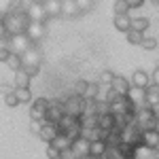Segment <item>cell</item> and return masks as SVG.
<instances>
[{
    "label": "cell",
    "instance_id": "cell-1",
    "mask_svg": "<svg viewBox=\"0 0 159 159\" xmlns=\"http://www.w3.org/2000/svg\"><path fill=\"white\" fill-rule=\"evenodd\" d=\"M30 24H32V19H30L28 11L17 13V15H9V13L4 11V13H2V17H0V25L7 28V32L13 34V36H17V34H25L28 28H30Z\"/></svg>",
    "mask_w": 159,
    "mask_h": 159
},
{
    "label": "cell",
    "instance_id": "cell-2",
    "mask_svg": "<svg viewBox=\"0 0 159 159\" xmlns=\"http://www.w3.org/2000/svg\"><path fill=\"white\" fill-rule=\"evenodd\" d=\"M64 108H66V115H72V117H83L85 115V98L76 96L70 91L68 98H64Z\"/></svg>",
    "mask_w": 159,
    "mask_h": 159
},
{
    "label": "cell",
    "instance_id": "cell-3",
    "mask_svg": "<svg viewBox=\"0 0 159 159\" xmlns=\"http://www.w3.org/2000/svg\"><path fill=\"white\" fill-rule=\"evenodd\" d=\"M51 100L47 98H36L30 104V119L32 121H47V110H49Z\"/></svg>",
    "mask_w": 159,
    "mask_h": 159
},
{
    "label": "cell",
    "instance_id": "cell-4",
    "mask_svg": "<svg viewBox=\"0 0 159 159\" xmlns=\"http://www.w3.org/2000/svg\"><path fill=\"white\" fill-rule=\"evenodd\" d=\"M110 112L112 115H129V112H134V102L129 100V96H117V100L110 102Z\"/></svg>",
    "mask_w": 159,
    "mask_h": 159
},
{
    "label": "cell",
    "instance_id": "cell-5",
    "mask_svg": "<svg viewBox=\"0 0 159 159\" xmlns=\"http://www.w3.org/2000/svg\"><path fill=\"white\" fill-rule=\"evenodd\" d=\"M28 15H30V19L32 21H43V24H47L49 21V15H47V9H45V4L43 2H36V0H32L30 4H28Z\"/></svg>",
    "mask_w": 159,
    "mask_h": 159
},
{
    "label": "cell",
    "instance_id": "cell-6",
    "mask_svg": "<svg viewBox=\"0 0 159 159\" xmlns=\"http://www.w3.org/2000/svg\"><path fill=\"white\" fill-rule=\"evenodd\" d=\"M66 115V108H64V100H51L49 110H47V121L49 123H60Z\"/></svg>",
    "mask_w": 159,
    "mask_h": 159
},
{
    "label": "cell",
    "instance_id": "cell-7",
    "mask_svg": "<svg viewBox=\"0 0 159 159\" xmlns=\"http://www.w3.org/2000/svg\"><path fill=\"white\" fill-rule=\"evenodd\" d=\"M60 127H57V123H49L45 121V125H43V129H40V134H38V138L43 140V142H47V144H51L57 136H60Z\"/></svg>",
    "mask_w": 159,
    "mask_h": 159
},
{
    "label": "cell",
    "instance_id": "cell-8",
    "mask_svg": "<svg viewBox=\"0 0 159 159\" xmlns=\"http://www.w3.org/2000/svg\"><path fill=\"white\" fill-rule=\"evenodd\" d=\"M21 57H24V66H40V61H43V53H40V47H38L36 43L30 47V49L21 53Z\"/></svg>",
    "mask_w": 159,
    "mask_h": 159
},
{
    "label": "cell",
    "instance_id": "cell-9",
    "mask_svg": "<svg viewBox=\"0 0 159 159\" xmlns=\"http://www.w3.org/2000/svg\"><path fill=\"white\" fill-rule=\"evenodd\" d=\"M25 34L30 36L32 43H36V45H38V43L45 38V34H47V24H43V21H32Z\"/></svg>",
    "mask_w": 159,
    "mask_h": 159
},
{
    "label": "cell",
    "instance_id": "cell-10",
    "mask_svg": "<svg viewBox=\"0 0 159 159\" xmlns=\"http://www.w3.org/2000/svg\"><path fill=\"white\" fill-rule=\"evenodd\" d=\"M32 45H34V43L30 40L28 34H17V36H13V40H11V51L13 53H25Z\"/></svg>",
    "mask_w": 159,
    "mask_h": 159
},
{
    "label": "cell",
    "instance_id": "cell-11",
    "mask_svg": "<svg viewBox=\"0 0 159 159\" xmlns=\"http://www.w3.org/2000/svg\"><path fill=\"white\" fill-rule=\"evenodd\" d=\"M132 79H125L121 74H117L115 76V81H112V89L119 93V96H129V91H132Z\"/></svg>",
    "mask_w": 159,
    "mask_h": 159
},
{
    "label": "cell",
    "instance_id": "cell-12",
    "mask_svg": "<svg viewBox=\"0 0 159 159\" xmlns=\"http://www.w3.org/2000/svg\"><path fill=\"white\" fill-rule=\"evenodd\" d=\"M129 100L134 102V106H140V108H147V89H142V87H132V91H129Z\"/></svg>",
    "mask_w": 159,
    "mask_h": 159
},
{
    "label": "cell",
    "instance_id": "cell-13",
    "mask_svg": "<svg viewBox=\"0 0 159 159\" xmlns=\"http://www.w3.org/2000/svg\"><path fill=\"white\" fill-rule=\"evenodd\" d=\"M72 148H74V153L79 155V159H81V157H89L91 142H89L87 138H83V136H81V138H76V140L72 142Z\"/></svg>",
    "mask_w": 159,
    "mask_h": 159
},
{
    "label": "cell",
    "instance_id": "cell-14",
    "mask_svg": "<svg viewBox=\"0 0 159 159\" xmlns=\"http://www.w3.org/2000/svg\"><path fill=\"white\" fill-rule=\"evenodd\" d=\"M108 151V142L106 140H96L91 142V148H89V157L91 159H102Z\"/></svg>",
    "mask_w": 159,
    "mask_h": 159
},
{
    "label": "cell",
    "instance_id": "cell-15",
    "mask_svg": "<svg viewBox=\"0 0 159 159\" xmlns=\"http://www.w3.org/2000/svg\"><path fill=\"white\" fill-rule=\"evenodd\" d=\"M132 19H134V17H129V13H127V15H115L112 24H115V28H117L119 32L127 34V32L132 30Z\"/></svg>",
    "mask_w": 159,
    "mask_h": 159
},
{
    "label": "cell",
    "instance_id": "cell-16",
    "mask_svg": "<svg viewBox=\"0 0 159 159\" xmlns=\"http://www.w3.org/2000/svg\"><path fill=\"white\" fill-rule=\"evenodd\" d=\"M45 9H47L49 19L60 17V15H64V0H47L45 2Z\"/></svg>",
    "mask_w": 159,
    "mask_h": 159
},
{
    "label": "cell",
    "instance_id": "cell-17",
    "mask_svg": "<svg viewBox=\"0 0 159 159\" xmlns=\"http://www.w3.org/2000/svg\"><path fill=\"white\" fill-rule=\"evenodd\" d=\"M151 83H153V81H151V74L144 72V70H136V72L132 74V85H134V87H142V89H147Z\"/></svg>",
    "mask_w": 159,
    "mask_h": 159
},
{
    "label": "cell",
    "instance_id": "cell-18",
    "mask_svg": "<svg viewBox=\"0 0 159 159\" xmlns=\"http://www.w3.org/2000/svg\"><path fill=\"white\" fill-rule=\"evenodd\" d=\"M81 15H83V11L76 0H64V17L72 19V17H81Z\"/></svg>",
    "mask_w": 159,
    "mask_h": 159
},
{
    "label": "cell",
    "instance_id": "cell-19",
    "mask_svg": "<svg viewBox=\"0 0 159 159\" xmlns=\"http://www.w3.org/2000/svg\"><path fill=\"white\" fill-rule=\"evenodd\" d=\"M142 144L148 148H157L159 144V129H144L142 132Z\"/></svg>",
    "mask_w": 159,
    "mask_h": 159
},
{
    "label": "cell",
    "instance_id": "cell-20",
    "mask_svg": "<svg viewBox=\"0 0 159 159\" xmlns=\"http://www.w3.org/2000/svg\"><path fill=\"white\" fill-rule=\"evenodd\" d=\"M115 125H117V117L112 112H108V115H98V127L100 129L110 132V129H115Z\"/></svg>",
    "mask_w": 159,
    "mask_h": 159
},
{
    "label": "cell",
    "instance_id": "cell-21",
    "mask_svg": "<svg viewBox=\"0 0 159 159\" xmlns=\"http://www.w3.org/2000/svg\"><path fill=\"white\" fill-rule=\"evenodd\" d=\"M147 104H148V108L159 106V85H155V83H151L147 87Z\"/></svg>",
    "mask_w": 159,
    "mask_h": 159
},
{
    "label": "cell",
    "instance_id": "cell-22",
    "mask_svg": "<svg viewBox=\"0 0 159 159\" xmlns=\"http://www.w3.org/2000/svg\"><path fill=\"white\" fill-rule=\"evenodd\" d=\"M30 81H32V76L25 72L24 68L17 70V72H13V85L15 87H30Z\"/></svg>",
    "mask_w": 159,
    "mask_h": 159
},
{
    "label": "cell",
    "instance_id": "cell-23",
    "mask_svg": "<svg viewBox=\"0 0 159 159\" xmlns=\"http://www.w3.org/2000/svg\"><path fill=\"white\" fill-rule=\"evenodd\" d=\"M4 66H7V68H11L13 72L21 70V68H24V57H21V53H11V57L7 60Z\"/></svg>",
    "mask_w": 159,
    "mask_h": 159
},
{
    "label": "cell",
    "instance_id": "cell-24",
    "mask_svg": "<svg viewBox=\"0 0 159 159\" xmlns=\"http://www.w3.org/2000/svg\"><path fill=\"white\" fill-rule=\"evenodd\" d=\"M25 9H28L25 0H9V4H7V13H9V15H17V13H24Z\"/></svg>",
    "mask_w": 159,
    "mask_h": 159
},
{
    "label": "cell",
    "instance_id": "cell-25",
    "mask_svg": "<svg viewBox=\"0 0 159 159\" xmlns=\"http://www.w3.org/2000/svg\"><path fill=\"white\" fill-rule=\"evenodd\" d=\"M155 157H157L155 148H148L144 144H138L136 147V157L134 159H155Z\"/></svg>",
    "mask_w": 159,
    "mask_h": 159
},
{
    "label": "cell",
    "instance_id": "cell-26",
    "mask_svg": "<svg viewBox=\"0 0 159 159\" xmlns=\"http://www.w3.org/2000/svg\"><path fill=\"white\" fill-rule=\"evenodd\" d=\"M15 93H17V98H19L21 104L34 102V100H32V91H30V87H15Z\"/></svg>",
    "mask_w": 159,
    "mask_h": 159
},
{
    "label": "cell",
    "instance_id": "cell-27",
    "mask_svg": "<svg viewBox=\"0 0 159 159\" xmlns=\"http://www.w3.org/2000/svg\"><path fill=\"white\" fill-rule=\"evenodd\" d=\"M100 91H102L100 83H89V87H87V91H85V100H98Z\"/></svg>",
    "mask_w": 159,
    "mask_h": 159
},
{
    "label": "cell",
    "instance_id": "cell-28",
    "mask_svg": "<svg viewBox=\"0 0 159 159\" xmlns=\"http://www.w3.org/2000/svg\"><path fill=\"white\" fill-rule=\"evenodd\" d=\"M125 38H127V43H129V45H142V40H144V32L129 30V32L125 34Z\"/></svg>",
    "mask_w": 159,
    "mask_h": 159
},
{
    "label": "cell",
    "instance_id": "cell-29",
    "mask_svg": "<svg viewBox=\"0 0 159 159\" xmlns=\"http://www.w3.org/2000/svg\"><path fill=\"white\" fill-rule=\"evenodd\" d=\"M51 144H55V147L60 148V151H66V148L72 147V140H70V138H68L66 134H60L57 138H55V140H53V142H51Z\"/></svg>",
    "mask_w": 159,
    "mask_h": 159
},
{
    "label": "cell",
    "instance_id": "cell-30",
    "mask_svg": "<svg viewBox=\"0 0 159 159\" xmlns=\"http://www.w3.org/2000/svg\"><path fill=\"white\" fill-rule=\"evenodd\" d=\"M87 87H89V81H85V79H79V81H76V83L72 85V93L81 96V98H85Z\"/></svg>",
    "mask_w": 159,
    "mask_h": 159
},
{
    "label": "cell",
    "instance_id": "cell-31",
    "mask_svg": "<svg viewBox=\"0 0 159 159\" xmlns=\"http://www.w3.org/2000/svg\"><path fill=\"white\" fill-rule=\"evenodd\" d=\"M132 30L147 32V30H148V19H147V17H134V19H132Z\"/></svg>",
    "mask_w": 159,
    "mask_h": 159
},
{
    "label": "cell",
    "instance_id": "cell-32",
    "mask_svg": "<svg viewBox=\"0 0 159 159\" xmlns=\"http://www.w3.org/2000/svg\"><path fill=\"white\" fill-rule=\"evenodd\" d=\"M115 76H117V74L115 72H110V70H102V72H100V85H106V87H112V81H115Z\"/></svg>",
    "mask_w": 159,
    "mask_h": 159
},
{
    "label": "cell",
    "instance_id": "cell-33",
    "mask_svg": "<svg viewBox=\"0 0 159 159\" xmlns=\"http://www.w3.org/2000/svg\"><path fill=\"white\" fill-rule=\"evenodd\" d=\"M115 15H127V13L132 11L129 9V4H127V0H115Z\"/></svg>",
    "mask_w": 159,
    "mask_h": 159
},
{
    "label": "cell",
    "instance_id": "cell-34",
    "mask_svg": "<svg viewBox=\"0 0 159 159\" xmlns=\"http://www.w3.org/2000/svg\"><path fill=\"white\" fill-rule=\"evenodd\" d=\"M2 98H4V104H7L9 108H15V106H19V104H21L15 91H11V93H7V96H2Z\"/></svg>",
    "mask_w": 159,
    "mask_h": 159
},
{
    "label": "cell",
    "instance_id": "cell-35",
    "mask_svg": "<svg viewBox=\"0 0 159 159\" xmlns=\"http://www.w3.org/2000/svg\"><path fill=\"white\" fill-rule=\"evenodd\" d=\"M144 51H155L157 49V38L153 36H144V40H142V45H140Z\"/></svg>",
    "mask_w": 159,
    "mask_h": 159
},
{
    "label": "cell",
    "instance_id": "cell-36",
    "mask_svg": "<svg viewBox=\"0 0 159 159\" xmlns=\"http://www.w3.org/2000/svg\"><path fill=\"white\" fill-rule=\"evenodd\" d=\"M47 157L49 159H55V157H61V151L55 144H47Z\"/></svg>",
    "mask_w": 159,
    "mask_h": 159
},
{
    "label": "cell",
    "instance_id": "cell-37",
    "mask_svg": "<svg viewBox=\"0 0 159 159\" xmlns=\"http://www.w3.org/2000/svg\"><path fill=\"white\" fill-rule=\"evenodd\" d=\"M43 125H45V121H30V132L38 136L40 129H43Z\"/></svg>",
    "mask_w": 159,
    "mask_h": 159
},
{
    "label": "cell",
    "instance_id": "cell-38",
    "mask_svg": "<svg viewBox=\"0 0 159 159\" xmlns=\"http://www.w3.org/2000/svg\"><path fill=\"white\" fill-rule=\"evenodd\" d=\"M79 2V7H81V11L87 13V11H91L93 9V0H76Z\"/></svg>",
    "mask_w": 159,
    "mask_h": 159
},
{
    "label": "cell",
    "instance_id": "cell-39",
    "mask_svg": "<svg viewBox=\"0 0 159 159\" xmlns=\"http://www.w3.org/2000/svg\"><path fill=\"white\" fill-rule=\"evenodd\" d=\"M24 70L30 76H38V72H40V66H24Z\"/></svg>",
    "mask_w": 159,
    "mask_h": 159
},
{
    "label": "cell",
    "instance_id": "cell-40",
    "mask_svg": "<svg viewBox=\"0 0 159 159\" xmlns=\"http://www.w3.org/2000/svg\"><path fill=\"white\" fill-rule=\"evenodd\" d=\"M147 0H127V4H129V9H140L142 4H144Z\"/></svg>",
    "mask_w": 159,
    "mask_h": 159
},
{
    "label": "cell",
    "instance_id": "cell-41",
    "mask_svg": "<svg viewBox=\"0 0 159 159\" xmlns=\"http://www.w3.org/2000/svg\"><path fill=\"white\" fill-rule=\"evenodd\" d=\"M151 81H153L155 85H159V68H155V70H153V74H151Z\"/></svg>",
    "mask_w": 159,
    "mask_h": 159
},
{
    "label": "cell",
    "instance_id": "cell-42",
    "mask_svg": "<svg viewBox=\"0 0 159 159\" xmlns=\"http://www.w3.org/2000/svg\"><path fill=\"white\" fill-rule=\"evenodd\" d=\"M153 112H155V117L159 119V106H155V108H153Z\"/></svg>",
    "mask_w": 159,
    "mask_h": 159
},
{
    "label": "cell",
    "instance_id": "cell-43",
    "mask_svg": "<svg viewBox=\"0 0 159 159\" xmlns=\"http://www.w3.org/2000/svg\"><path fill=\"white\" fill-rule=\"evenodd\" d=\"M151 4H155V7H157V4H159V0H151Z\"/></svg>",
    "mask_w": 159,
    "mask_h": 159
},
{
    "label": "cell",
    "instance_id": "cell-44",
    "mask_svg": "<svg viewBox=\"0 0 159 159\" xmlns=\"http://www.w3.org/2000/svg\"><path fill=\"white\" fill-rule=\"evenodd\" d=\"M155 68H159V60H157V61H155Z\"/></svg>",
    "mask_w": 159,
    "mask_h": 159
},
{
    "label": "cell",
    "instance_id": "cell-45",
    "mask_svg": "<svg viewBox=\"0 0 159 159\" xmlns=\"http://www.w3.org/2000/svg\"><path fill=\"white\" fill-rule=\"evenodd\" d=\"M155 153H157V155H159V144H157V148H155Z\"/></svg>",
    "mask_w": 159,
    "mask_h": 159
},
{
    "label": "cell",
    "instance_id": "cell-46",
    "mask_svg": "<svg viewBox=\"0 0 159 159\" xmlns=\"http://www.w3.org/2000/svg\"><path fill=\"white\" fill-rule=\"evenodd\" d=\"M36 2H43V4H45V2H47V0H36Z\"/></svg>",
    "mask_w": 159,
    "mask_h": 159
},
{
    "label": "cell",
    "instance_id": "cell-47",
    "mask_svg": "<svg viewBox=\"0 0 159 159\" xmlns=\"http://www.w3.org/2000/svg\"><path fill=\"white\" fill-rule=\"evenodd\" d=\"M81 159H91V157H81Z\"/></svg>",
    "mask_w": 159,
    "mask_h": 159
},
{
    "label": "cell",
    "instance_id": "cell-48",
    "mask_svg": "<svg viewBox=\"0 0 159 159\" xmlns=\"http://www.w3.org/2000/svg\"><path fill=\"white\" fill-rule=\"evenodd\" d=\"M55 159H64V157H55Z\"/></svg>",
    "mask_w": 159,
    "mask_h": 159
},
{
    "label": "cell",
    "instance_id": "cell-49",
    "mask_svg": "<svg viewBox=\"0 0 159 159\" xmlns=\"http://www.w3.org/2000/svg\"><path fill=\"white\" fill-rule=\"evenodd\" d=\"M155 159H159V155H157V157H155Z\"/></svg>",
    "mask_w": 159,
    "mask_h": 159
}]
</instances>
